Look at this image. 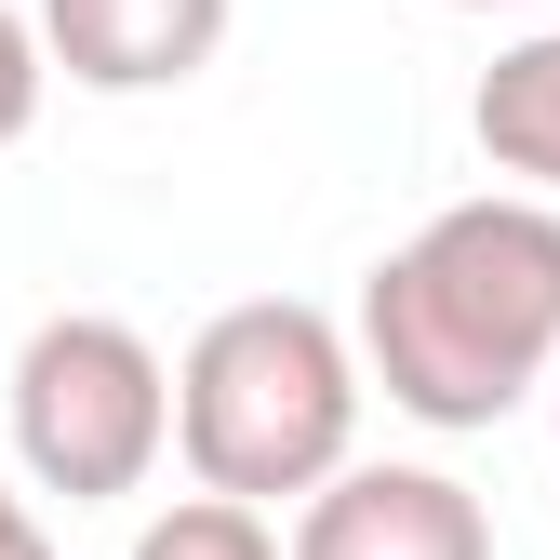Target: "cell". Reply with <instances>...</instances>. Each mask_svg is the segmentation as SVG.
I'll return each mask as SVG.
<instances>
[{
	"mask_svg": "<svg viewBox=\"0 0 560 560\" xmlns=\"http://www.w3.org/2000/svg\"><path fill=\"white\" fill-rule=\"evenodd\" d=\"M467 133H480V161L508 174V200H547L560 214V27H534V40H508L480 67Z\"/></svg>",
	"mask_w": 560,
	"mask_h": 560,
	"instance_id": "6",
	"label": "cell"
},
{
	"mask_svg": "<svg viewBox=\"0 0 560 560\" xmlns=\"http://www.w3.org/2000/svg\"><path fill=\"white\" fill-rule=\"evenodd\" d=\"M40 81H54V67H40V27L14 14V0H0V148H27V120H40Z\"/></svg>",
	"mask_w": 560,
	"mask_h": 560,
	"instance_id": "8",
	"label": "cell"
},
{
	"mask_svg": "<svg viewBox=\"0 0 560 560\" xmlns=\"http://www.w3.org/2000/svg\"><path fill=\"white\" fill-rule=\"evenodd\" d=\"M280 560H494V508L454 467H334Z\"/></svg>",
	"mask_w": 560,
	"mask_h": 560,
	"instance_id": "4",
	"label": "cell"
},
{
	"mask_svg": "<svg viewBox=\"0 0 560 560\" xmlns=\"http://www.w3.org/2000/svg\"><path fill=\"white\" fill-rule=\"evenodd\" d=\"M133 560H280L267 508H228V494H174L133 521Z\"/></svg>",
	"mask_w": 560,
	"mask_h": 560,
	"instance_id": "7",
	"label": "cell"
},
{
	"mask_svg": "<svg viewBox=\"0 0 560 560\" xmlns=\"http://www.w3.org/2000/svg\"><path fill=\"white\" fill-rule=\"evenodd\" d=\"M454 14H521V0H454Z\"/></svg>",
	"mask_w": 560,
	"mask_h": 560,
	"instance_id": "10",
	"label": "cell"
},
{
	"mask_svg": "<svg viewBox=\"0 0 560 560\" xmlns=\"http://www.w3.org/2000/svg\"><path fill=\"white\" fill-rule=\"evenodd\" d=\"M241 0H40V67H67L81 94H187L228 54Z\"/></svg>",
	"mask_w": 560,
	"mask_h": 560,
	"instance_id": "5",
	"label": "cell"
},
{
	"mask_svg": "<svg viewBox=\"0 0 560 560\" xmlns=\"http://www.w3.org/2000/svg\"><path fill=\"white\" fill-rule=\"evenodd\" d=\"M361 347L307 294H241L174 361V454L228 508H307L334 467H361Z\"/></svg>",
	"mask_w": 560,
	"mask_h": 560,
	"instance_id": "2",
	"label": "cell"
},
{
	"mask_svg": "<svg viewBox=\"0 0 560 560\" xmlns=\"http://www.w3.org/2000/svg\"><path fill=\"white\" fill-rule=\"evenodd\" d=\"M14 467L27 494H67V508H120L148 494L161 454H174V361L133 320L107 307H54L27 347H14Z\"/></svg>",
	"mask_w": 560,
	"mask_h": 560,
	"instance_id": "3",
	"label": "cell"
},
{
	"mask_svg": "<svg viewBox=\"0 0 560 560\" xmlns=\"http://www.w3.org/2000/svg\"><path fill=\"white\" fill-rule=\"evenodd\" d=\"M547 428H560V374H547Z\"/></svg>",
	"mask_w": 560,
	"mask_h": 560,
	"instance_id": "11",
	"label": "cell"
},
{
	"mask_svg": "<svg viewBox=\"0 0 560 560\" xmlns=\"http://www.w3.org/2000/svg\"><path fill=\"white\" fill-rule=\"evenodd\" d=\"M0 560H67V547H54V534H40V508H27V494H14V480H0Z\"/></svg>",
	"mask_w": 560,
	"mask_h": 560,
	"instance_id": "9",
	"label": "cell"
},
{
	"mask_svg": "<svg viewBox=\"0 0 560 560\" xmlns=\"http://www.w3.org/2000/svg\"><path fill=\"white\" fill-rule=\"evenodd\" d=\"M361 387H387V413L413 428H508V413L560 374V214L547 200L480 187L454 214H428L400 254L361 267Z\"/></svg>",
	"mask_w": 560,
	"mask_h": 560,
	"instance_id": "1",
	"label": "cell"
}]
</instances>
